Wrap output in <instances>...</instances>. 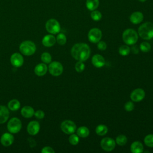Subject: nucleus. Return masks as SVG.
<instances>
[{"label": "nucleus", "mask_w": 153, "mask_h": 153, "mask_svg": "<svg viewBox=\"0 0 153 153\" xmlns=\"http://www.w3.org/2000/svg\"><path fill=\"white\" fill-rule=\"evenodd\" d=\"M72 56L78 61H85L90 55V48L85 43H77L71 49Z\"/></svg>", "instance_id": "f257e3e1"}, {"label": "nucleus", "mask_w": 153, "mask_h": 153, "mask_svg": "<svg viewBox=\"0 0 153 153\" xmlns=\"http://www.w3.org/2000/svg\"><path fill=\"white\" fill-rule=\"evenodd\" d=\"M138 33L143 39H152L153 38V23L148 22L141 25L138 29Z\"/></svg>", "instance_id": "f03ea898"}, {"label": "nucleus", "mask_w": 153, "mask_h": 153, "mask_svg": "<svg viewBox=\"0 0 153 153\" xmlns=\"http://www.w3.org/2000/svg\"><path fill=\"white\" fill-rule=\"evenodd\" d=\"M123 39L127 45H134L138 39L137 32L133 29H127L123 33Z\"/></svg>", "instance_id": "7ed1b4c3"}, {"label": "nucleus", "mask_w": 153, "mask_h": 153, "mask_svg": "<svg viewBox=\"0 0 153 153\" xmlns=\"http://www.w3.org/2000/svg\"><path fill=\"white\" fill-rule=\"evenodd\" d=\"M20 52L25 56H31L36 51V45L35 43L31 41H23L19 47Z\"/></svg>", "instance_id": "20e7f679"}, {"label": "nucleus", "mask_w": 153, "mask_h": 153, "mask_svg": "<svg viewBox=\"0 0 153 153\" xmlns=\"http://www.w3.org/2000/svg\"><path fill=\"white\" fill-rule=\"evenodd\" d=\"M45 29L50 33L56 34L60 30V25L57 20L50 19L45 23Z\"/></svg>", "instance_id": "39448f33"}, {"label": "nucleus", "mask_w": 153, "mask_h": 153, "mask_svg": "<svg viewBox=\"0 0 153 153\" xmlns=\"http://www.w3.org/2000/svg\"><path fill=\"white\" fill-rule=\"evenodd\" d=\"M22 122L16 117L12 118L10 120L7 124L8 130L11 133H17L21 130Z\"/></svg>", "instance_id": "423d86ee"}, {"label": "nucleus", "mask_w": 153, "mask_h": 153, "mask_svg": "<svg viewBox=\"0 0 153 153\" xmlns=\"http://www.w3.org/2000/svg\"><path fill=\"white\" fill-rule=\"evenodd\" d=\"M63 71L62 65L57 61L51 62L48 66V71L53 76H57L60 75Z\"/></svg>", "instance_id": "0eeeda50"}, {"label": "nucleus", "mask_w": 153, "mask_h": 153, "mask_svg": "<svg viewBox=\"0 0 153 153\" xmlns=\"http://www.w3.org/2000/svg\"><path fill=\"white\" fill-rule=\"evenodd\" d=\"M61 130L67 134L74 133L76 129V126L74 122L71 120H65L63 121L60 125Z\"/></svg>", "instance_id": "6e6552de"}, {"label": "nucleus", "mask_w": 153, "mask_h": 153, "mask_svg": "<svg viewBox=\"0 0 153 153\" xmlns=\"http://www.w3.org/2000/svg\"><path fill=\"white\" fill-rule=\"evenodd\" d=\"M102 31L96 27L92 28L88 32V39L91 42L97 43L102 38Z\"/></svg>", "instance_id": "1a4fd4ad"}, {"label": "nucleus", "mask_w": 153, "mask_h": 153, "mask_svg": "<svg viewBox=\"0 0 153 153\" xmlns=\"http://www.w3.org/2000/svg\"><path fill=\"white\" fill-rule=\"evenodd\" d=\"M100 146L103 150L106 151H111L115 147V142L113 139L106 137L101 140Z\"/></svg>", "instance_id": "9d476101"}, {"label": "nucleus", "mask_w": 153, "mask_h": 153, "mask_svg": "<svg viewBox=\"0 0 153 153\" xmlns=\"http://www.w3.org/2000/svg\"><path fill=\"white\" fill-rule=\"evenodd\" d=\"M145 96V91L142 88L134 89L130 94V98L133 102H140L142 100Z\"/></svg>", "instance_id": "9b49d317"}, {"label": "nucleus", "mask_w": 153, "mask_h": 153, "mask_svg": "<svg viewBox=\"0 0 153 153\" xmlns=\"http://www.w3.org/2000/svg\"><path fill=\"white\" fill-rule=\"evenodd\" d=\"M10 61L13 66L19 68L23 65L24 62V59L23 56L20 53H15L11 55L10 58Z\"/></svg>", "instance_id": "f8f14e48"}, {"label": "nucleus", "mask_w": 153, "mask_h": 153, "mask_svg": "<svg viewBox=\"0 0 153 153\" xmlns=\"http://www.w3.org/2000/svg\"><path fill=\"white\" fill-rule=\"evenodd\" d=\"M40 126L38 121H30L27 126V131L28 133L30 135H36L39 131Z\"/></svg>", "instance_id": "ddd939ff"}, {"label": "nucleus", "mask_w": 153, "mask_h": 153, "mask_svg": "<svg viewBox=\"0 0 153 153\" xmlns=\"http://www.w3.org/2000/svg\"><path fill=\"white\" fill-rule=\"evenodd\" d=\"M1 143L5 146H8L12 145L14 142V138L12 134L10 133H4L1 137Z\"/></svg>", "instance_id": "4468645a"}, {"label": "nucleus", "mask_w": 153, "mask_h": 153, "mask_svg": "<svg viewBox=\"0 0 153 153\" xmlns=\"http://www.w3.org/2000/svg\"><path fill=\"white\" fill-rule=\"evenodd\" d=\"M92 64L96 68H101L105 64L103 57L100 54H95L91 59Z\"/></svg>", "instance_id": "2eb2a0df"}, {"label": "nucleus", "mask_w": 153, "mask_h": 153, "mask_svg": "<svg viewBox=\"0 0 153 153\" xmlns=\"http://www.w3.org/2000/svg\"><path fill=\"white\" fill-rule=\"evenodd\" d=\"M143 19V15L140 11H135L130 16V21L134 25H137L141 23Z\"/></svg>", "instance_id": "dca6fc26"}, {"label": "nucleus", "mask_w": 153, "mask_h": 153, "mask_svg": "<svg viewBox=\"0 0 153 153\" xmlns=\"http://www.w3.org/2000/svg\"><path fill=\"white\" fill-rule=\"evenodd\" d=\"M8 109L3 105H0V124L5 123L9 118Z\"/></svg>", "instance_id": "f3484780"}, {"label": "nucleus", "mask_w": 153, "mask_h": 153, "mask_svg": "<svg viewBox=\"0 0 153 153\" xmlns=\"http://www.w3.org/2000/svg\"><path fill=\"white\" fill-rule=\"evenodd\" d=\"M56 39L53 35H47L44 36L42 40V43L45 47H50L54 45Z\"/></svg>", "instance_id": "a211bd4d"}, {"label": "nucleus", "mask_w": 153, "mask_h": 153, "mask_svg": "<svg viewBox=\"0 0 153 153\" xmlns=\"http://www.w3.org/2000/svg\"><path fill=\"white\" fill-rule=\"evenodd\" d=\"M47 70H48L47 66L45 63H42L37 65L35 66L34 69V72L36 75L41 76L44 75L47 73Z\"/></svg>", "instance_id": "6ab92c4d"}, {"label": "nucleus", "mask_w": 153, "mask_h": 153, "mask_svg": "<svg viewBox=\"0 0 153 153\" xmlns=\"http://www.w3.org/2000/svg\"><path fill=\"white\" fill-rule=\"evenodd\" d=\"M130 150L133 153H141L143 151V146L140 142L135 141L131 143Z\"/></svg>", "instance_id": "aec40b11"}, {"label": "nucleus", "mask_w": 153, "mask_h": 153, "mask_svg": "<svg viewBox=\"0 0 153 153\" xmlns=\"http://www.w3.org/2000/svg\"><path fill=\"white\" fill-rule=\"evenodd\" d=\"M35 111L32 107L30 106H25L21 110V114L25 118H30L34 115Z\"/></svg>", "instance_id": "412c9836"}, {"label": "nucleus", "mask_w": 153, "mask_h": 153, "mask_svg": "<svg viewBox=\"0 0 153 153\" xmlns=\"http://www.w3.org/2000/svg\"><path fill=\"white\" fill-rule=\"evenodd\" d=\"M99 5V0H87L86 1V7L90 11L95 10Z\"/></svg>", "instance_id": "4be33fe9"}, {"label": "nucleus", "mask_w": 153, "mask_h": 153, "mask_svg": "<svg viewBox=\"0 0 153 153\" xmlns=\"http://www.w3.org/2000/svg\"><path fill=\"white\" fill-rule=\"evenodd\" d=\"M20 107V103L17 99H12L8 103V108L9 109L14 111L18 110Z\"/></svg>", "instance_id": "5701e85b"}, {"label": "nucleus", "mask_w": 153, "mask_h": 153, "mask_svg": "<svg viewBox=\"0 0 153 153\" xmlns=\"http://www.w3.org/2000/svg\"><path fill=\"white\" fill-rule=\"evenodd\" d=\"M76 133L81 137H86L89 135L90 131L87 127L81 126L77 129Z\"/></svg>", "instance_id": "b1692460"}, {"label": "nucleus", "mask_w": 153, "mask_h": 153, "mask_svg": "<svg viewBox=\"0 0 153 153\" xmlns=\"http://www.w3.org/2000/svg\"><path fill=\"white\" fill-rule=\"evenodd\" d=\"M95 131L97 135L103 136L107 133L108 129V127L105 125L100 124L96 127Z\"/></svg>", "instance_id": "393cba45"}, {"label": "nucleus", "mask_w": 153, "mask_h": 153, "mask_svg": "<svg viewBox=\"0 0 153 153\" xmlns=\"http://www.w3.org/2000/svg\"><path fill=\"white\" fill-rule=\"evenodd\" d=\"M127 142V137L124 135L120 134L116 138V143L120 146H123Z\"/></svg>", "instance_id": "a878e982"}, {"label": "nucleus", "mask_w": 153, "mask_h": 153, "mask_svg": "<svg viewBox=\"0 0 153 153\" xmlns=\"http://www.w3.org/2000/svg\"><path fill=\"white\" fill-rule=\"evenodd\" d=\"M130 52V48L128 46L123 45L119 48V53L121 56H127Z\"/></svg>", "instance_id": "bb28decb"}, {"label": "nucleus", "mask_w": 153, "mask_h": 153, "mask_svg": "<svg viewBox=\"0 0 153 153\" xmlns=\"http://www.w3.org/2000/svg\"><path fill=\"white\" fill-rule=\"evenodd\" d=\"M56 41L60 45H64L66 42V36L63 33H60L56 37Z\"/></svg>", "instance_id": "cd10ccee"}, {"label": "nucleus", "mask_w": 153, "mask_h": 153, "mask_svg": "<svg viewBox=\"0 0 153 153\" xmlns=\"http://www.w3.org/2000/svg\"><path fill=\"white\" fill-rule=\"evenodd\" d=\"M41 59L44 63H50L51 62V56L47 52H44L41 54Z\"/></svg>", "instance_id": "c85d7f7f"}, {"label": "nucleus", "mask_w": 153, "mask_h": 153, "mask_svg": "<svg viewBox=\"0 0 153 153\" xmlns=\"http://www.w3.org/2000/svg\"><path fill=\"white\" fill-rule=\"evenodd\" d=\"M145 144L149 147H153V134H149L144 138Z\"/></svg>", "instance_id": "c756f323"}, {"label": "nucleus", "mask_w": 153, "mask_h": 153, "mask_svg": "<svg viewBox=\"0 0 153 153\" xmlns=\"http://www.w3.org/2000/svg\"><path fill=\"white\" fill-rule=\"evenodd\" d=\"M79 140L78 135L75 134H71L69 137V143L72 145H76L78 143Z\"/></svg>", "instance_id": "7c9ffc66"}, {"label": "nucleus", "mask_w": 153, "mask_h": 153, "mask_svg": "<svg viewBox=\"0 0 153 153\" xmlns=\"http://www.w3.org/2000/svg\"><path fill=\"white\" fill-rule=\"evenodd\" d=\"M91 17L94 21H99L102 19V14L99 11L93 10L91 13Z\"/></svg>", "instance_id": "2f4dec72"}, {"label": "nucleus", "mask_w": 153, "mask_h": 153, "mask_svg": "<svg viewBox=\"0 0 153 153\" xmlns=\"http://www.w3.org/2000/svg\"><path fill=\"white\" fill-rule=\"evenodd\" d=\"M151 46L147 42H143L140 44V49L143 53H147L151 50Z\"/></svg>", "instance_id": "473e14b6"}, {"label": "nucleus", "mask_w": 153, "mask_h": 153, "mask_svg": "<svg viewBox=\"0 0 153 153\" xmlns=\"http://www.w3.org/2000/svg\"><path fill=\"white\" fill-rule=\"evenodd\" d=\"M75 69L78 72H82L85 69V65L82 61H78L75 65Z\"/></svg>", "instance_id": "72a5a7b5"}, {"label": "nucleus", "mask_w": 153, "mask_h": 153, "mask_svg": "<svg viewBox=\"0 0 153 153\" xmlns=\"http://www.w3.org/2000/svg\"><path fill=\"white\" fill-rule=\"evenodd\" d=\"M134 103L132 102H127V103H126L125 105H124V109L126 111L128 112H130L132 111L134 109Z\"/></svg>", "instance_id": "f704fd0d"}, {"label": "nucleus", "mask_w": 153, "mask_h": 153, "mask_svg": "<svg viewBox=\"0 0 153 153\" xmlns=\"http://www.w3.org/2000/svg\"><path fill=\"white\" fill-rule=\"evenodd\" d=\"M34 115L38 119H42L44 117V112L41 110H38L34 113Z\"/></svg>", "instance_id": "c9c22d12"}, {"label": "nucleus", "mask_w": 153, "mask_h": 153, "mask_svg": "<svg viewBox=\"0 0 153 153\" xmlns=\"http://www.w3.org/2000/svg\"><path fill=\"white\" fill-rule=\"evenodd\" d=\"M106 47H107V45H106V42H105V41H99L98 42V44H97V48H98V49H99L100 50H102V51H103V50H106Z\"/></svg>", "instance_id": "e433bc0d"}, {"label": "nucleus", "mask_w": 153, "mask_h": 153, "mask_svg": "<svg viewBox=\"0 0 153 153\" xmlns=\"http://www.w3.org/2000/svg\"><path fill=\"white\" fill-rule=\"evenodd\" d=\"M54 150L50 146H45L41 150L42 153H54Z\"/></svg>", "instance_id": "4c0bfd02"}, {"label": "nucleus", "mask_w": 153, "mask_h": 153, "mask_svg": "<svg viewBox=\"0 0 153 153\" xmlns=\"http://www.w3.org/2000/svg\"><path fill=\"white\" fill-rule=\"evenodd\" d=\"M131 51L134 54H138L139 53V48L137 45H133L131 47Z\"/></svg>", "instance_id": "58836bf2"}, {"label": "nucleus", "mask_w": 153, "mask_h": 153, "mask_svg": "<svg viewBox=\"0 0 153 153\" xmlns=\"http://www.w3.org/2000/svg\"><path fill=\"white\" fill-rule=\"evenodd\" d=\"M140 2H145V1H146V0H139Z\"/></svg>", "instance_id": "ea45409f"}]
</instances>
